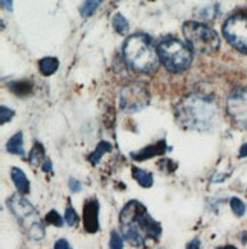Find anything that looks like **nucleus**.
Returning <instances> with one entry per match:
<instances>
[{
	"label": "nucleus",
	"mask_w": 247,
	"mask_h": 249,
	"mask_svg": "<svg viewBox=\"0 0 247 249\" xmlns=\"http://www.w3.org/2000/svg\"><path fill=\"white\" fill-rule=\"evenodd\" d=\"M119 226L124 239L137 249H148L159 242L162 226L147 211L145 205L130 200L119 214Z\"/></svg>",
	"instance_id": "nucleus-1"
},
{
	"label": "nucleus",
	"mask_w": 247,
	"mask_h": 249,
	"mask_svg": "<svg viewBox=\"0 0 247 249\" xmlns=\"http://www.w3.org/2000/svg\"><path fill=\"white\" fill-rule=\"evenodd\" d=\"M218 109L212 98L192 93L176 107V118L181 127L189 130H208L217 121Z\"/></svg>",
	"instance_id": "nucleus-2"
},
{
	"label": "nucleus",
	"mask_w": 247,
	"mask_h": 249,
	"mask_svg": "<svg viewBox=\"0 0 247 249\" xmlns=\"http://www.w3.org/2000/svg\"><path fill=\"white\" fill-rule=\"evenodd\" d=\"M124 58L132 69L139 73H153L159 68L157 48L142 34L128 37L124 43Z\"/></svg>",
	"instance_id": "nucleus-3"
},
{
	"label": "nucleus",
	"mask_w": 247,
	"mask_h": 249,
	"mask_svg": "<svg viewBox=\"0 0 247 249\" xmlns=\"http://www.w3.org/2000/svg\"><path fill=\"white\" fill-rule=\"evenodd\" d=\"M8 208L14 214V217L21 223L25 232L32 240H41L45 237V225L41 223L35 208L32 207L31 202L23 197V194L16 193L8 199Z\"/></svg>",
	"instance_id": "nucleus-4"
},
{
	"label": "nucleus",
	"mask_w": 247,
	"mask_h": 249,
	"mask_svg": "<svg viewBox=\"0 0 247 249\" xmlns=\"http://www.w3.org/2000/svg\"><path fill=\"white\" fill-rule=\"evenodd\" d=\"M192 49L177 38H164L157 43V53L164 66L169 72H183L192 63Z\"/></svg>",
	"instance_id": "nucleus-5"
},
{
	"label": "nucleus",
	"mask_w": 247,
	"mask_h": 249,
	"mask_svg": "<svg viewBox=\"0 0 247 249\" xmlns=\"http://www.w3.org/2000/svg\"><path fill=\"white\" fill-rule=\"evenodd\" d=\"M183 36L188 46L194 52L211 53L220 48V37L217 32L198 21H186L183 25Z\"/></svg>",
	"instance_id": "nucleus-6"
},
{
	"label": "nucleus",
	"mask_w": 247,
	"mask_h": 249,
	"mask_svg": "<svg viewBox=\"0 0 247 249\" xmlns=\"http://www.w3.org/2000/svg\"><path fill=\"white\" fill-rule=\"evenodd\" d=\"M149 103V92L141 83L125 86L119 93V106L124 112H139Z\"/></svg>",
	"instance_id": "nucleus-7"
},
{
	"label": "nucleus",
	"mask_w": 247,
	"mask_h": 249,
	"mask_svg": "<svg viewBox=\"0 0 247 249\" xmlns=\"http://www.w3.org/2000/svg\"><path fill=\"white\" fill-rule=\"evenodd\" d=\"M223 36L233 48L247 53V16L235 14L223 25Z\"/></svg>",
	"instance_id": "nucleus-8"
},
{
	"label": "nucleus",
	"mask_w": 247,
	"mask_h": 249,
	"mask_svg": "<svg viewBox=\"0 0 247 249\" xmlns=\"http://www.w3.org/2000/svg\"><path fill=\"white\" fill-rule=\"evenodd\" d=\"M228 115L235 125L247 128V86L233 90L228 98Z\"/></svg>",
	"instance_id": "nucleus-9"
},
{
	"label": "nucleus",
	"mask_w": 247,
	"mask_h": 249,
	"mask_svg": "<svg viewBox=\"0 0 247 249\" xmlns=\"http://www.w3.org/2000/svg\"><path fill=\"white\" fill-rule=\"evenodd\" d=\"M82 225L85 232L95 234L99 230V202L96 199H87L82 207Z\"/></svg>",
	"instance_id": "nucleus-10"
},
{
	"label": "nucleus",
	"mask_w": 247,
	"mask_h": 249,
	"mask_svg": "<svg viewBox=\"0 0 247 249\" xmlns=\"http://www.w3.org/2000/svg\"><path fill=\"white\" fill-rule=\"evenodd\" d=\"M166 150V142L165 141H159V142L153 144V145H148L145 148H142L139 153H132V158L136 160H144V159H149V158H154L165 153Z\"/></svg>",
	"instance_id": "nucleus-11"
},
{
	"label": "nucleus",
	"mask_w": 247,
	"mask_h": 249,
	"mask_svg": "<svg viewBox=\"0 0 247 249\" xmlns=\"http://www.w3.org/2000/svg\"><path fill=\"white\" fill-rule=\"evenodd\" d=\"M11 179H13L14 185L17 187L20 194H28L29 193V190H31L29 187L31 185H29V180H28L26 175L23 173V170H20L17 167L11 168Z\"/></svg>",
	"instance_id": "nucleus-12"
},
{
	"label": "nucleus",
	"mask_w": 247,
	"mask_h": 249,
	"mask_svg": "<svg viewBox=\"0 0 247 249\" xmlns=\"http://www.w3.org/2000/svg\"><path fill=\"white\" fill-rule=\"evenodd\" d=\"M6 150L8 153H13L17 156H23L25 155V148H23V133L17 132L13 138L8 141L6 144Z\"/></svg>",
	"instance_id": "nucleus-13"
},
{
	"label": "nucleus",
	"mask_w": 247,
	"mask_h": 249,
	"mask_svg": "<svg viewBox=\"0 0 247 249\" xmlns=\"http://www.w3.org/2000/svg\"><path fill=\"white\" fill-rule=\"evenodd\" d=\"M132 171H133V178L137 180V183H139L141 187L149 188V187L153 185L154 179H153V175H151V173H148V171H145V170H142V168H137V167H133Z\"/></svg>",
	"instance_id": "nucleus-14"
},
{
	"label": "nucleus",
	"mask_w": 247,
	"mask_h": 249,
	"mask_svg": "<svg viewBox=\"0 0 247 249\" xmlns=\"http://www.w3.org/2000/svg\"><path fill=\"white\" fill-rule=\"evenodd\" d=\"M58 60L57 58H53V57H46V58H43L40 60V72L43 75H46V77H49V75L52 73H55L57 69H58Z\"/></svg>",
	"instance_id": "nucleus-15"
},
{
	"label": "nucleus",
	"mask_w": 247,
	"mask_h": 249,
	"mask_svg": "<svg viewBox=\"0 0 247 249\" xmlns=\"http://www.w3.org/2000/svg\"><path fill=\"white\" fill-rule=\"evenodd\" d=\"M112 145L109 142H105V141H101V142L96 145V148L92 151V155L89 156V160L90 164H98V162L101 160V158L107 153V151H110Z\"/></svg>",
	"instance_id": "nucleus-16"
},
{
	"label": "nucleus",
	"mask_w": 247,
	"mask_h": 249,
	"mask_svg": "<svg viewBox=\"0 0 247 249\" xmlns=\"http://www.w3.org/2000/svg\"><path fill=\"white\" fill-rule=\"evenodd\" d=\"M29 160H31V164L37 167L40 164H45V148H43V145L40 142H35L34 148H32L31 151V155H29Z\"/></svg>",
	"instance_id": "nucleus-17"
},
{
	"label": "nucleus",
	"mask_w": 247,
	"mask_h": 249,
	"mask_svg": "<svg viewBox=\"0 0 247 249\" xmlns=\"http://www.w3.org/2000/svg\"><path fill=\"white\" fill-rule=\"evenodd\" d=\"M102 0H85V2L82 3V6L80 8V13L82 17H90L96 9H98V6L101 5Z\"/></svg>",
	"instance_id": "nucleus-18"
},
{
	"label": "nucleus",
	"mask_w": 247,
	"mask_h": 249,
	"mask_svg": "<svg viewBox=\"0 0 247 249\" xmlns=\"http://www.w3.org/2000/svg\"><path fill=\"white\" fill-rule=\"evenodd\" d=\"M113 28L116 29L117 34H125L128 31V21L122 14H115L113 16Z\"/></svg>",
	"instance_id": "nucleus-19"
},
{
	"label": "nucleus",
	"mask_w": 247,
	"mask_h": 249,
	"mask_svg": "<svg viewBox=\"0 0 247 249\" xmlns=\"http://www.w3.org/2000/svg\"><path fill=\"white\" fill-rule=\"evenodd\" d=\"M64 220H66V223L69 226H75L80 222V215L77 214V211L73 210V207H70V205L66 208V213H64Z\"/></svg>",
	"instance_id": "nucleus-20"
},
{
	"label": "nucleus",
	"mask_w": 247,
	"mask_h": 249,
	"mask_svg": "<svg viewBox=\"0 0 247 249\" xmlns=\"http://www.w3.org/2000/svg\"><path fill=\"white\" fill-rule=\"evenodd\" d=\"M231 210L233 211V214L235 215H244V213H246V205L238 199V197H232L231 199Z\"/></svg>",
	"instance_id": "nucleus-21"
},
{
	"label": "nucleus",
	"mask_w": 247,
	"mask_h": 249,
	"mask_svg": "<svg viewBox=\"0 0 247 249\" xmlns=\"http://www.w3.org/2000/svg\"><path fill=\"white\" fill-rule=\"evenodd\" d=\"M45 222L46 223H50L53 226H63V219H61V215L55 211V210H50L48 214H46V217H45Z\"/></svg>",
	"instance_id": "nucleus-22"
},
{
	"label": "nucleus",
	"mask_w": 247,
	"mask_h": 249,
	"mask_svg": "<svg viewBox=\"0 0 247 249\" xmlns=\"http://www.w3.org/2000/svg\"><path fill=\"white\" fill-rule=\"evenodd\" d=\"M124 248V237L117 231H112L110 235V249H122Z\"/></svg>",
	"instance_id": "nucleus-23"
},
{
	"label": "nucleus",
	"mask_w": 247,
	"mask_h": 249,
	"mask_svg": "<svg viewBox=\"0 0 247 249\" xmlns=\"http://www.w3.org/2000/svg\"><path fill=\"white\" fill-rule=\"evenodd\" d=\"M14 116V110L8 109V107L2 106V118H0V124H6L8 121L13 120Z\"/></svg>",
	"instance_id": "nucleus-24"
},
{
	"label": "nucleus",
	"mask_w": 247,
	"mask_h": 249,
	"mask_svg": "<svg viewBox=\"0 0 247 249\" xmlns=\"http://www.w3.org/2000/svg\"><path fill=\"white\" fill-rule=\"evenodd\" d=\"M69 188H70L72 193H78V191H81L82 185H81V182H80V180H77L75 178H70V179H69Z\"/></svg>",
	"instance_id": "nucleus-25"
},
{
	"label": "nucleus",
	"mask_w": 247,
	"mask_h": 249,
	"mask_svg": "<svg viewBox=\"0 0 247 249\" xmlns=\"http://www.w3.org/2000/svg\"><path fill=\"white\" fill-rule=\"evenodd\" d=\"M53 249H72V248H70V243L66 239H60V240L55 242V245H53Z\"/></svg>",
	"instance_id": "nucleus-26"
},
{
	"label": "nucleus",
	"mask_w": 247,
	"mask_h": 249,
	"mask_svg": "<svg viewBox=\"0 0 247 249\" xmlns=\"http://www.w3.org/2000/svg\"><path fill=\"white\" fill-rule=\"evenodd\" d=\"M186 249H200V240L197 239H192L188 245H186Z\"/></svg>",
	"instance_id": "nucleus-27"
},
{
	"label": "nucleus",
	"mask_w": 247,
	"mask_h": 249,
	"mask_svg": "<svg viewBox=\"0 0 247 249\" xmlns=\"http://www.w3.org/2000/svg\"><path fill=\"white\" fill-rule=\"evenodd\" d=\"M41 168H43V171H48V173H52V162L49 160V159H46V162L45 164L41 165Z\"/></svg>",
	"instance_id": "nucleus-28"
},
{
	"label": "nucleus",
	"mask_w": 247,
	"mask_h": 249,
	"mask_svg": "<svg viewBox=\"0 0 247 249\" xmlns=\"http://www.w3.org/2000/svg\"><path fill=\"white\" fill-rule=\"evenodd\" d=\"M13 2H14V0H2V5H3L5 9L11 11V9H13Z\"/></svg>",
	"instance_id": "nucleus-29"
},
{
	"label": "nucleus",
	"mask_w": 247,
	"mask_h": 249,
	"mask_svg": "<svg viewBox=\"0 0 247 249\" xmlns=\"http://www.w3.org/2000/svg\"><path fill=\"white\" fill-rule=\"evenodd\" d=\"M247 156V142L240 148V158H246Z\"/></svg>",
	"instance_id": "nucleus-30"
},
{
	"label": "nucleus",
	"mask_w": 247,
	"mask_h": 249,
	"mask_svg": "<svg viewBox=\"0 0 247 249\" xmlns=\"http://www.w3.org/2000/svg\"><path fill=\"white\" fill-rule=\"evenodd\" d=\"M218 249H237L235 246H220Z\"/></svg>",
	"instance_id": "nucleus-31"
}]
</instances>
